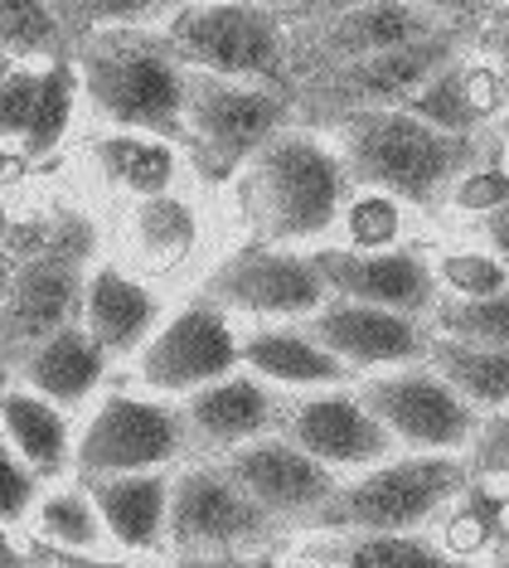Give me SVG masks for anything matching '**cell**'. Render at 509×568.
I'll use <instances>...</instances> for the list:
<instances>
[{"label":"cell","mask_w":509,"mask_h":568,"mask_svg":"<svg viewBox=\"0 0 509 568\" xmlns=\"http://www.w3.org/2000/svg\"><path fill=\"white\" fill-rule=\"evenodd\" d=\"M486 239H490L495 257L509 267V204L505 210H495V214H486Z\"/></svg>","instance_id":"44"},{"label":"cell","mask_w":509,"mask_h":568,"mask_svg":"<svg viewBox=\"0 0 509 568\" xmlns=\"http://www.w3.org/2000/svg\"><path fill=\"white\" fill-rule=\"evenodd\" d=\"M437 331L456 335V341L509 351V287L495 296H451V302H437Z\"/></svg>","instance_id":"33"},{"label":"cell","mask_w":509,"mask_h":568,"mask_svg":"<svg viewBox=\"0 0 509 568\" xmlns=\"http://www.w3.org/2000/svg\"><path fill=\"white\" fill-rule=\"evenodd\" d=\"M39 102V69H10L0 79V136H30Z\"/></svg>","instance_id":"36"},{"label":"cell","mask_w":509,"mask_h":568,"mask_svg":"<svg viewBox=\"0 0 509 568\" xmlns=\"http://www.w3.org/2000/svg\"><path fill=\"white\" fill-rule=\"evenodd\" d=\"M6 224H10V219H6V200H0V234H6Z\"/></svg>","instance_id":"51"},{"label":"cell","mask_w":509,"mask_h":568,"mask_svg":"<svg viewBox=\"0 0 509 568\" xmlns=\"http://www.w3.org/2000/svg\"><path fill=\"white\" fill-rule=\"evenodd\" d=\"M6 379H10V365H6V359H0V394H6Z\"/></svg>","instance_id":"49"},{"label":"cell","mask_w":509,"mask_h":568,"mask_svg":"<svg viewBox=\"0 0 509 568\" xmlns=\"http://www.w3.org/2000/svg\"><path fill=\"white\" fill-rule=\"evenodd\" d=\"M161 10V0H88L93 24H141Z\"/></svg>","instance_id":"41"},{"label":"cell","mask_w":509,"mask_h":568,"mask_svg":"<svg viewBox=\"0 0 509 568\" xmlns=\"http://www.w3.org/2000/svg\"><path fill=\"white\" fill-rule=\"evenodd\" d=\"M0 568H24V559H20L16 549H10V539H6V535H0Z\"/></svg>","instance_id":"47"},{"label":"cell","mask_w":509,"mask_h":568,"mask_svg":"<svg viewBox=\"0 0 509 568\" xmlns=\"http://www.w3.org/2000/svg\"><path fill=\"white\" fill-rule=\"evenodd\" d=\"M286 10H302V16H339V10H355V6H374V0H282Z\"/></svg>","instance_id":"43"},{"label":"cell","mask_w":509,"mask_h":568,"mask_svg":"<svg viewBox=\"0 0 509 568\" xmlns=\"http://www.w3.org/2000/svg\"><path fill=\"white\" fill-rule=\"evenodd\" d=\"M10 273H16V267H10L6 257H0V306H6V292H10Z\"/></svg>","instance_id":"48"},{"label":"cell","mask_w":509,"mask_h":568,"mask_svg":"<svg viewBox=\"0 0 509 568\" xmlns=\"http://www.w3.org/2000/svg\"><path fill=\"white\" fill-rule=\"evenodd\" d=\"M78 79L93 108L122 132L185 141V83L190 69L175 44L141 34L136 24H102L78 44Z\"/></svg>","instance_id":"2"},{"label":"cell","mask_w":509,"mask_h":568,"mask_svg":"<svg viewBox=\"0 0 509 568\" xmlns=\"http://www.w3.org/2000/svg\"><path fill=\"white\" fill-rule=\"evenodd\" d=\"M359 398L374 408V418L413 452L471 447V437L480 428L476 404H466L432 365L427 369L398 365L394 374H378V379H369L359 389Z\"/></svg>","instance_id":"11"},{"label":"cell","mask_w":509,"mask_h":568,"mask_svg":"<svg viewBox=\"0 0 509 568\" xmlns=\"http://www.w3.org/2000/svg\"><path fill=\"white\" fill-rule=\"evenodd\" d=\"M6 73H10V69H6V54H0V79H6Z\"/></svg>","instance_id":"53"},{"label":"cell","mask_w":509,"mask_h":568,"mask_svg":"<svg viewBox=\"0 0 509 568\" xmlns=\"http://www.w3.org/2000/svg\"><path fill=\"white\" fill-rule=\"evenodd\" d=\"M490 568H509V549H505V554H500V559H495Z\"/></svg>","instance_id":"50"},{"label":"cell","mask_w":509,"mask_h":568,"mask_svg":"<svg viewBox=\"0 0 509 568\" xmlns=\"http://www.w3.org/2000/svg\"><path fill=\"white\" fill-rule=\"evenodd\" d=\"M272 423H277V404L257 374H224V379L185 394V428L204 447L233 452L263 437Z\"/></svg>","instance_id":"19"},{"label":"cell","mask_w":509,"mask_h":568,"mask_svg":"<svg viewBox=\"0 0 509 568\" xmlns=\"http://www.w3.org/2000/svg\"><path fill=\"white\" fill-rule=\"evenodd\" d=\"M495 54H500V69H505V83H509V16L500 24V34H495Z\"/></svg>","instance_id":"45"},{"label":"cell","mask_w":509,"mask_h":568,"mask_svg":"<svg viewBox=\"0 0 509 568\" xmlns=\"http://www.w3.org/2000/svg\"><path fill=\"white\" fill-rule=\"evenodd\" d=\"M78 63L73 59H54L49 69H39V102H34V122L24 136L30 156H49L63 136H69V118H73V93H78Z\"/></svg>","instance_id":"32"},{"label":"cell","mask_w":509,"mask_h":568,"mask_svg":"<svg viewBox=\"0 0 509 568\" xmlns=\"http://www.w3.org/2000/svg\"><path fill=\"white\" fill-rule=\"evenodd\" d=\"M437 30H447V24H437L427 10L408 6V0H374V6L325 16L311 30V40L302 44V63L325 73L335 63H355V59L384 54V49H398V44H417Z\"/></svg>","instance_id":"18"},{"label":"cell","mask_w":509,"mask_h":568,"mask_svg":"<svg viewBox=\"0 0 509 568\" xmlns=\"http://www.w3.org/2000/svg\"><path fill=\"white\" fill-rule=\"evenodd\" d=\"M471 476L480 481H509V413H495L486 418L471 437Z\"/></svg>","instance_id":"38"},{"label":"cell","mask_w":509,"mask_h":568,"mask_svg":"<svg viewBox=\"0 0 509 568\" xmlns=\"http://www.w3.org/2000/svg\"><path fill=\"white\" fill-rule=\"evenodd\" d=\"M24 568H122V564H102L93 559V554H83V549H63V545H39L24 554Z\"/></svg>","instance_id":"42"},{"label":"cell","mask_w":509,"mask_h":568,"mask_svg":"<svg viewBox=\"0 0 509 568\" xmlns=\"http://www.w3.org/2000/svg\"><path fill=\"white\" fill-rule=\"evenodd\" d=\"M277 535V515L263 510L228 467H190L170 481V549L194 559L257 549Z\"/></svg>","instance_id":"8"},{"label":"cell","mask_w":509,"mask_h":568,"mask_svg":"<svg viewBox=\"0 0 509 568\" xmlns=\"http://www.w3.org/2000/svg\"><path fill=\"white\" fill-rule=\"evenodd\" d=\"M88 257H93V229L73 219L10 273V292L0 306V359L6 365H24L49 335L83 316L88 277H93Z\"/></svg>","instance_id":"5"},{"label":"cell","mask_w":509,"mask_h":568,"mask_svg":"<svg viewBox=\"0 0 509 568\" xmlns=\"http://www.w3.org/2000/svg\"><path fill=\"white\" fill-rule=\"evenodd\" d=\"M132 239L151 267H175L185 263L194 239H200V219H194V210L180 195H151L136 204Z\"/></svg>","instance_id":"29"},{"label":"cell","mask_w":509,"mask_h":568,"mask_svg":"<svg viewBox=\"0 0 509 568\" xmlns=\"http://www.w3.org/2000/svg\"><path fill=\"white\" fill-rule=\"evenodd\" d=\"M155 316H161V302L141 282L116 273V267H93L83 296V326L93 331V341L108 355L141 351L155 331Z\"/></svg>","instance_id":"21"},{"label":"cell","mask_w":509,"mask_h":568,"mask_svg":"<svg viewBox=\"0 0 509 568\" xmlns=\"http://www.w3.org/2000/svg\"><path fill=\"white\" fill-rule=\"evenodd\" d=\"M102 369H108V351L93 341V331H88L83 321L63 326L59 335H49V341L20 365L24 384L39 389L44 398H54V404H83V398L102 384Z\"/></svg>","instance_id":"23"},{"label":"cell","mask_w":509,"mask_h":568,"mask_svg":"<svg viewBox=\"0 0 509 568\" xmlns=\"http://www.w3.org/2000/svg\"><path fill=\"white\" fill-rule=\"evenodd\" d=\"M306 331L316 335L330 355H339L349 369H398L427 355V335L417 316L388 312V306L349 302V296H330L316 316H306Z\"/></svg>","instance_id":"16"},{"label":"cell","mask_w":509,"mask_h":568,"mask_svg":"<svg viewBox=\"0 0 509 568\" xmlns=\"http://www.w3.org/2000/svg\"><path fill=\"white\" fill-rule=\"evenodd\" d=\"M466 486H471L466 462H456L451 452H417L403 462H378L369 476L345 481L302 525L330 535H413Z\"/></svg>","instance_id":"4"},{"label":"cell","mask_w":509,"mask_h":568,"mask_svg":"<svg viewBox=\"0 0 509 568\" xmlns=\"http://www.w3.org/2000/svg\"><path fill=\"white\" fill-rule=\"evenodd\" d=\"M83 486L93 490L112 545L132 554H155L161 545H170V476L126 471V476H93Z\"/></svg>","instance_id":"20"},{"label":"cell","mask_w":509,"mask_h":568,"mask_svg":"<svg viewBox=\"0 0 509 568\" xmlns=\"http://www.w3.org/2000/svg\"><path fill=\"white\" fill-rule=\"evenodd\" d=\"M292 93L272 83H243L190 69L185 83V146L204 180H228L282 132Z\"/></svg>","instance_id":"6"},{"label":"cell","mask_w":509,"mask_h":568,"mask_svg":"<svg viewBox=\"0 0 509 568\" xmlns=\"http://www.w3.org/2000/svg\"><path fill=\"white\" fill-rule=\"evenodd\" d=\"M432 10H476V6H495V0H423Z\"/></svg>","instance_id":"46"},{"label":"cell","mask_w":509,"mask_h":568,"mask_svg":"<svg viewBox=\"0 0 509 568\" xmlns=\"http://www.w3.org/2000/svg\"><path fill=\"white\" fill-rule=\"evenodd\" d=\"M98 161L112 185H122L126 195H136V200L170 195V185H175V151H170V141H161V136L116 132L98 146Z\"/></svg>","instance_id":"27"},{"label":"cell","mask_w":509,"mask_h":568,"mask_svg":"<svg viewBox=\"0 0 509 568\" xmlns=\"http://www.w3.org/2000/svg\"><path fill=\"white\" fill-rule=\"evenodd\" d=\"M311 263L330 296L388 306L403 316L437 312V267L413 248H316Z\"/></svg>","instance_id":"14"},{"label":"cell","mask_w":509,"mask_h":568,"mask_svg":"<svg viewBox=\"0 0 509 568\" xmlns=\"http://www.w3.org/2000/svg\"><path fill=\"white\" fill-rule=\"evenodd\" d=\"M282 437H292L325 467H378L398 443L359 394H320L292 404L282 418Z\"/></svg>","instance_id":"17"},{"label":"cell","mask_w":509,"mask_h":568,"mask_svg":"<svg viewBox=\"0 0 509 568\" xmlns=\"http://www.w3.org/2000/svg\"><path fill=\"white\" fill-rule=\"evenodd\" d=\"M500 500L486 496V490H476L471 496V506H466L461 515L451 520V539H456V554H476V549H486L495 535H500Z\"/></svg>","instance_id":"39"},{"label":"cell","mask_w":509,"mask_h":568,"mask_svg":"<svg viewBox=\"0 0 509 568\" xmlns=\"http://www.w3.org/2000/svg\"><path fill=\"white\" fill-rule=\"evenodd\" d=\"M461 49V30L447 24V30L427 34L417 44H398V49H384V54H369V59H355V63H335L325 69L311 93L302 98V108L311 118H345V112H359V108H398L408 102L417 88H423L432 73H441L447 63L456 59Z\"/></svg>","instance_id":"9"},{"label":"cell","mask_w":509,"mask_h":568,"mask_svg":"<svg viewBox=\"0 0 509 568\" xmlns=\"http://www.w3.org/2000/svg\"><path fill=\"white\" fill-rule=\"evenodd\" d=\"M345 234H349V248H394L398 234H403V214H398V200L384 195V190H364L359 200L345 204Z\"/></svg>","instance_id":"34"},{"label":"cell","mask_w":509,"mask_h":568,"mask_svg":"<svg viewBox=\"0 0 509 568\" xmlns=\"http://www.w3.org/2000/svg\"><path fill=\"white\" fill-rule=\"evenodd\" d=\"M349 171L311 132H282L243 165V214L263 243H302L330 234L345 214Z\"/></svg>","instance_id":"3"},{"label":"cell","mask_w":509,"mask_h":568,"mask_svg":"<svg viewBox=\"0 0 509 568\" xmlns=\"http://www.w3.org/2000/svg\"><path fill=\"white\" fill-rule=\"evenodd\" d=\"M39 539L63 545V549H83V554H98L102 545H112L108 525H102V515H98L93 490L83 481L39 500Z\"/></svg>","instance_id":"31"},{"label":"cell","mask_w":509,"mask_h":568,"mask_svg":"<svg viewBox=\"0 0 509 568\" xmlns=\"http://www.w3.org/2000/svg\"><path fill=\"white\" fill-rule=\"evenodd\" d=\"M204 296L224 312L243 316H316L330 292L311 263V253H286L277 243H253V248L224 257V263L208 273Z\"/></svg>","instance_id":"12"},{"label":"cell","mask_w":509,"mask_h":568,"mask_svg":"<svg viewBox=\"0 0 509 568\" xmlns=\"http://www.w3.org/2000/svg\"><path fill=\"white\" fill-rule=\"evenodd\" d=\"M456 204L461 210H476V214H495L509 204V171H495V165H486V171H466L461 180H456Z\"/></svg>","instance_id":"40"},{"label":"cell","mask_w":509,"mask_h":568,"mask_svg":"<svg viewBox=\"0 0 509 568\" xmlns=\"http://www.w3.org/2000/svg\"><path fill=\"white\" fill-rule=\"evenodd\" d=\"M224 467L247 486V496L277 520H306L339 490L335 467L302 452L292 437H253V443L233 447Z\"/></svg>","instance_id":"15"},{"label":"cell","mask_w":509,"mask_h":568,"mask_svg":"<svg viewBox=\"0 0 509 568\" xmlns=\"http://www.w3.org/2000/svg\"><path fill=\"white\" fill-rule=\"evenodd\" d=\"M427 365H432L466 404H476V408L509 404V351H500V345L437 335V341L427 345Z\"/></svg>","instance_id":"25"},{"label":"cell","mask_w":509,"mask_h":568,"mask_svg":"<svg viewBox=\"0 0 509 568\" xmlns=\"http://www.w3.org/2000/svg\"><path fill=\"white\" fill-rule=\"evenodd\" d=\"M325 559L335 568H476L461 554H447L413 535H339Z\"/></svg>","instance_id":"28"},{"label":"cell","mask_w":509,"mask_h":568,"mask_svg":"<svg viewBox=\"0 0 509 568\" xmlns=\"http://www.w3.org/2000/svg\"><path fill=\"white\" fill-rule=\"evenodd\" d=\"M161 6H200V0H161Z\"/></svg>","instance_id":"52"},{"label":"cell","mask_w":509,"mask_h":568,"mask_svg":"<svg viewBox=\"0 0 509 568\" xmlns=\"http://www.w3.org/2000/svg\"><path fill=\"white\" fill-rule=\"evenodd\" d=\"M339 161L364 190L408 204H437L466 171H476L480 141L413 118L408 108H359L335 118Z\"/></svg>","instance_id":"1"},{"label":"cell","mask_w":509,"mask_h":568,"mask_svg":"<svg viewBox=\"0 0 509 568\" xmlns=\"http://www.w3.org/2000/svg\"><path fill=\"white\" fill-rule=\"evenodd\" d=\"M437 282H447L456 296H495L509 287V267L495 253H447L437 263Z\"/></svg>","instance_id":"35"},{"label":"cell","mask_w":509,"mask_h":568,"mask_svg":"<svg viewBox=\"0 0 509 568\" xmlns=\"http://www.w3.org/2000/svg\"><path fill=\"white\" fill-rule=\"evenodd\" d=\"M165 40L185 59V69L224 73V79L277 83L286 73V34L267 6L247 0H208V6H185L170 20Z\"/></svg>","instance_id":"7"},{"label":"cell","mask_w":509,"mask_h":568,"mask_svg":"<svg viewBox=\"0 0 509 568\" xmlns=\"http://www.w3.org/2000/svg\"><path fill=\"white\" fill-rule=\"evenodd\" d=\"M0 428L10 447L30 462L34 476H59L73 462V437L54 398L39 389H6L0 394Z\"/></svg>","instance_id":"24"},{"label":"cell","mask_w":509,"mask_h":568,"mask_svg":"<svg viewBox=\"0 0 509 568\" xmlns=\"http://www.w3.org/2000/svg\"><path fill=\"white\" fill-rule=\"evenodd\" d=\"M190 443L185 408H170L161 398H126L112 394L108 404L93 413L73 447L78 481L93 476H126V471H161L175 462Z\"/></svg>","instance_id":"10"},{"label":"cell","mask_w":509,"mask_h":568,"mask_svg":"<svg viewBox=\"0 0 509 568\" xmlns=\"http://www.w3.org/2000/svg\"><path fill=\"white\" fill-rule=\"evenodd\" d=\"M34 481L39 476L30 471V462L10 447L6 428H0V525L20 520V515L34 506Z\"/></svg>","instance_id":"37"},{"label":"cell","mask_w":509,"mask_h":568,"mask_svg":"<svg viewBox=\"0 0 509 568\" xmlns=\"http://www.w3.org/2000/svg\"><path fill=\"white\" fill-rule=\"evenodd\" d=\"M136 355V374L151 394H194L233 374L243 359V341L233 335L224 306L200 296L180 316H170Z\"/></svg>","instance_id":"13"},{"label":"cell","mask_w":509,"mask_h":568,"mask_svg":"<svg viewBox=\"0 0 509 568\" xmlns=\"http://www.w3.org/2000/svg\"><path fill=\"white\" fill-rule=\"evenodd\" d=\"M243 365L267 384H286V389H335L349 379V365L330 355L311 331H253L243 341Z\"/></svg>","instance_id":"22"},{"label":"cell","mask_w":509,"mask_h":568,"mask_svg":"<svg viewBox=\"0 0 509 568\" xmlns=\"http://www.w3.org/2000/svg\"><path fill=\"white\" fill-rule=\"evenodd\" d=\"M490 83V73L480 79V73H471V69H461V63H447L441 73H432L417 93L408 98V102H398V108H408L413 118H423V122H432V126H441V132H456V136H471L476 132V122L486 118V112L495 108V88H486Z\"/></svg>","instance_id":"26"},{"label":"cell","mask_w":509,"mask_h":568,"mask_svg":"<svg viewBox=\"0 0 509 568\" xmlns=\"http://www.w3.org/2000/svg\"><path fill=\"white\" fill-rule=\"evenodd\" d=\"M0 54L6 59H69V24L54 0H0Z\"/></svg>","instance_id":"30"}]
</instances>
